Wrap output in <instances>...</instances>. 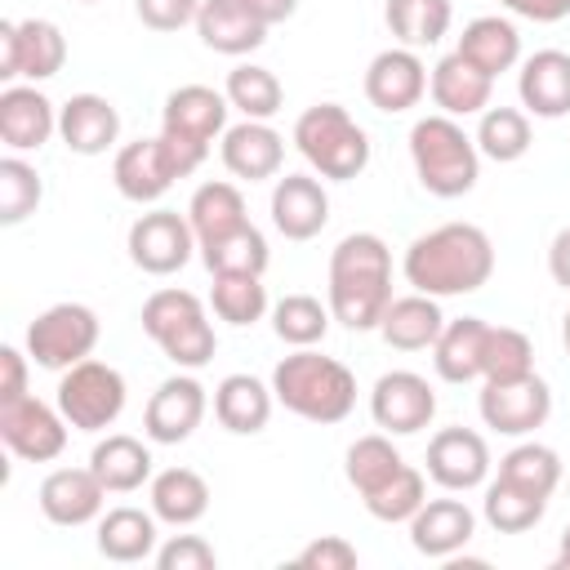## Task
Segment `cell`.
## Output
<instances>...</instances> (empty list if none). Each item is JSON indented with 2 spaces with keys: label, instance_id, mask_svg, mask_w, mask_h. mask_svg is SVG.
Segmentation results:
<instances>
[{
  "label": "cell",
  "instance_id": "681fc988",
  "mask_svg": "<svg viewBox=\"0 0 570 570\" xmlns=\"http://www.w3.org/2000/svg\"><path fill=\"white\" fill-rule=\"evenodd\" d=\"M294 566H303V570H352L356 566V548L343 534H321L294 557Z\"/></svg>",
  "mask_w": 570,
  "mask_h": 570
},
{
  "label": "cell",
  "instance_id": "8fae6325",
  "mask_svg": "<svg viewBox=\"0 0 570 570\" xmlns=\"http://www.w3.org/2000/svg\"><path fill=\"white\" fill-rule=\"evenodd\" d=\"M67 419L62 410L36 401L31 392L18 396V401H0V441L27 459V463H49L67 450Z\"/></svg>",
  "mask_w": 570,
  "mask_h": 570
},
{
  "label": "cell",
  "instance_id": "60d3db41",
  "mask_svg": "<svg viewBox=\"0 0 570 570\" xmlns=\"http://www.w3.org/2000/svg\"><path fill=\"white\" fill-rule=\"evenodd\" d=\"M530 116L517 111V107H485L481 111V125H476V151L499 160V165H512L530 151Z\"/></svg>",
  "mask_w": 570,
  "mask_h": 570
},
{
  "label": "cell",
  "instance_id": "9a60e30c",
  "mask_svg": "<svg viewBox=\"0 0 570 570\" xmlns=\"http://www.w3.org/2000/svg\"><path fill=\"white\" fill-rule=\"evenodd\" d=\"M423 94H428V67H423L419 49L396 45V49H383V53L370 58V67H365V98H370V107L396 116V111L419 107Z\"/></svg>",
  "mask_w": 570,
  "mask_h": 570
},
{
  "label": "cell",
  "instance_id": "ab89813d",
  "mask_svg": "<svg viewBox=\"0 0 570 570\" xmlns=\"http://www.w3.org/2000/svg\"><path fill=\"white\" fill-rule=\"evenodd\" d=\"M227 102L245 116V120H272L285 102V89L276 80V71L258 67V62H240L227 71V85H223Z\"/></svg>",
  "mask_w": 570,
  "mask_h": 570
},
{
  "label": "cell",
  "instance_id": "f6af8a7d",
  "mask_svg": "<svg viewBox=\"0 0 570 570\" xmlns=\"http://www.w3.org/2000/svg\"><path fill=\"white\" fill-rule=\"evenodd\" d=\"M45 200V183L36 174V165H27L22 156H4L0 160V223L18 227L27 223Z\"/></svg>",
  "mask_w": 570,
  "mask_h": 570
},
{
  "label": "cell",
  "instance_id": "cb8c5ba5",
  "mask_svg": "<svg viewBox=\"0 0 570 570\" xmlns=\"http://www.w3.org/2000/svg\"><path fill=\"white\" fill-rule=\"evenodd\" d=\"M223 165L227 174L245 178V183H263L276 178L285 165V138L267 125V120H240L223 134Z\"/></svg>",
  "mask_w": 570,
  "mask_h": 570
},
{
  "label": "cell",
  "instance_id": "f1b7e54d",
  "mask_svg": "<svg viewBox=\"0 0 570 570\" xmlns=\"http://www.w3.org/2000/svg\"><path fill=\"white\" fill-rule=\"evenodd\" d=\"M445 330V316H441V303L432 294H405V298H392L383 321H379V334L387 347L396 352H423L436 343V334Z\"/></svg>",
  "mask_w": 570,
  "mask_h": 570
},
{
  "label": "cell",
  "instance_id": "f5cc1de1",
  "mask_svg": "<svg viewBox=\"0 0 570 570\" xmlns=\"http://www.w3.org/2000/svg\"><path fill=\"white\" fill-rule=\"evenodd\" d=\"M508 13L530 18V22H561L570 18V0H499Z\"/></svg>",
  "mask_w": 570,
  "mask_h": 570
},
{
  "label": "cell",
  "instance_id": "5b68a950",
  "mask_svg": "<svg viewBox=\"0 0 570 570\" xmlns=\"http://www.w3.org/2000/svg\"><path fill=\"white\" fill-rule=\"evenodd\" d=\"M294 147L330 183H347V178L365 174V165H370V134L338 102L307 107L294 120Z\"/></svg>",
  "mask_w": 570,
  "mask_h": 570
},
{
  "label": "cell",
  "instance_id": "8d00e7d4",
  "mask_svg": "<svg viewBox=\"0 0 570 570\" xmlns=\"http://www.w3.org/2000/svg\"><path fill=\"white\" fill-rule=\"evenodd\" d=\"M383 18H387V31L405 49H428V45H436L450 31L454 4L450 0H387Z\"/></svg>",
  "mask_w": 570,
  "mask_h": 570
},
{
  "label": "cell",
  "instance_id": "ba28073f",
  "mask_svg": "<svg viewBox=\"0 0 570 570\" xmlns=\"http://www.w3.org/2000/svg\"><path fill=\"white\" fill-rule=\"evenodd\" d=\"M98 312L85 303H53L27 325V356L40 370H71L98 347Z\"/></svg>",
  "mask_w": 570,
  "mask_h": 570
},
{
  "label": "cell",
  "instance_id": "5bb4252c",
  "mask_svg": "<svg viewBox=\"0 0 570 570\" xmlns=\"http://www.w3.org/2000/svg\"><path fill=\"white\" fill-rule=\"evenodd\" d=\"M174 178H183V174H178V165H174V156H169V142H165L160 134H156V138L125 142V147L116 151V160H111V183H116V191H120L125 200H134V205L160 200V196L174 187Z\"/></svg>",
  "mask_w": 570,
  "mask_h": 570
},
{
  "label": "cell",
  "instance_id": "30bf717a",
  "mask_svg": "<svg viewBox=\"0 0 570 570\" xmlns=\"http://www.w3.org/2000/svg\"><path fill=\"white\" fill-rule=\"evenodd\" d=\"M191 249H200V245H196L187 214H178V209L138 214L129 227V258L147 276H174L178 267H187Z\"/></svg>",
  "mask_w": 570,
  "mask_h": 570
},
{
  "label": "cell",
  "instance_id": "44dd1931",
  "mask_svg": "<svg viewBox=\"0 0 570 570\" xmlns=\"http://www.w3.org/2000/svg\"><path fill=\"white\" fill-rule=\"evenodd\" d=\"M227 94L209 89V85H183L165 98V111H160V129L174 134V138H187V142H200L209 147L218 134H227Z\"/></svg>",
  "mask_w": 570,
  "mask_h": 570
},
{
  "label": "cell",
  "instance_id": "2e32d148",
  "mask_svg": "<svg viewBox=\"0 0 570 570\" xmlns=\"http://www.w3.org/2000/svg\"><path fill=\"white\" fill-rule=\"evenodd\" d=\"M205 405H209V401H205V387H200L191 374L165 379V383L151 392L147 410H142V432H147V441H156V445H178V441H187V436L200 428Z\"/></svg>",
  "mask_w": 570,
  "mask_h": 570
},
{
  "label": "cell",
  "instance_id": "4fadbf2b",
  "mask_svg": "<svg viewBox=\"0 0 570 570\" xmlns=\"http://www.w3.org/2000/svg\"><path fill=\"white\" fill-rule=\"evenodd\" d=\"M476 405H481L485 428H494L503 436H525V432L548 423L552 392L539 374H525V379H512V383H485Z\"/></svg>",
  "mask_w": 570,
  "mask_h": 570
},
{
  "label": "cell",
  "instance_id": "c3c4849f",
  "mask_svg": "<svg viewBox=\"0 0 570 570\" xmlns=\"http://www.w3.org/2000/svg\"><path fill=\"white\" fill-rule=\"evenodd\" d=\"M156 566L160 570H214L218 566V552L200 534H174L169 543L156 548Z\"/></svg>",
  "mask_w": 570,
  "mask_h": 570
},
{
  "label": "cell",
  "instance_id": "484cf974",
  "mask_svg": "<svg viewBox=\"0 0 570 570\" xmlns=\"http://www.w3.org/2000/svg\"><path fill=\"white\" fill-rule=\"evenodd\" d=\"M196 36H200L205 49L227 53V58H240V53H254L267 40V27L240 0H200Z\"/></svg>",
  "mask_w": 570,
  "mask_h": 570
},
{
  "label": "cell",
  "instance_id": "6da1fadb",
  "mask_svg": "<svg viewBox=\"0 0 570 570\" xmlns=\"http://www.w3.org/2000/svg\"><path fill=\"white\" fill-rule=\"evenodd\" d=\"M401 272L419 294L432 298L476 294L494 276V245L476 223H441L410 240Z\"/></svg>",
  "mask_w": 570,
  "mask_h": 570
},
{
  "label": "cell",
  "instance_id": "db71d44e",
  "mask_svg": "<svg viewBox=\"0 0 570 570\" xmlns=\"http://www.w3.org/2000/svg\"><path fill=\"white\" fill-rule=\"evenodd\" d=\"M548 272H552V281L561 289H570V227H561L552 236V245H548Z\"/></svg>",
  "mask_w": 570,
  "mask_h": 570
},
{
  "label": "cell",
  "instance_id": "ee69618b",
  "mask_svg": "<svg viewBox=\"0 0 570 570\" xmlns=\"http://www.w3.org/2000/svg\"><path fill=\"white\" fill-rule=\"evenodd\" d=\"M209 303H214V316L218 321H227V325H254L267 312V285H263V276L227 272V276H214Z\"/></svg>",
  "mask_w": 570,
  "mask_h": 570
},
{
  "label": "cell",
  "instance_id": "f35d334b",
  "mask_svg": "<svg viewBox=\"0 0 570 570\" xmlns=\"http://www.w3.org/2000/svg\"><path fill=\"white\" fill-rule=\"evenodd\" d=\"M401 468H405V459H401V450L392 445L387 432L356 436V441L347 445V463H343V472H347V481H352V490H356L361 499L374 494L379 485H387Z\"/></svg>",
  "mask_w": 570,
  "mask_h": 570
},
{
  "label": "cell",
  "instance_id": "4dcf8cb0",
  "mask_svg": "<svg viewBox=\"0 0 570 570\" xmlns=\"http://www.w3.org/2000/svg\"><path fill=\"white\" fill-rule=\"evenodd\" d=\"M485 321L481 316H459L445 321V330L432 343V365L445 383H472L481 379V352H485Z\"/></svg>",
  "mask_w": 570,
  "mask_h": 570
},
{
  "label": "cell",
  "instance_id": "bcb514c9",
  "mask_svg": "<svg viewBox=\"0 0 570 570\" xmlns=\"http://www.w3.org/2000/svg\"><path fill=\"white\" fill-rule=\"evenodd\" d=\"M499 476L525 485V490H539L552 499V490L561 485V459L552 445H539V441H521L512 445L503 459H499Z\"/></svg>",
  "mask_w": 570,
  "mask_h": 570
},
{
  "label": "cell",
  "instance_id": "83f0119b",
  "mask_svg": "<svg viewBox=\"0 0 570 570\" xmlns=\"http://www.w3.org/2000/svg\"><path fill=\"white\" fill-rule=\"evenodd\" d=\"M272 401L276 392L254 379V374H227L218 387H214V419L232 432V436H254L267 428L272 419Z\"/></svg>",
  "mask_w": 570,
  "mask_h": 570
},
{
  "label": "cell",
  "instance_id": "b9f144b4",
  "mask_svg": "<svg viewBox=\"0 0 570 570\" xmlns=\"http://www.w3.org/2000/svg\"><path fill=\"white\" fill-rule=\"evenodd\" d=\"M330 321H334L330 303H321V298H312V294H285V298L272 307V330H276V338L289 343V347H312V343H321L325 330H330Z\"/></svg>",
  "mask_w": 570,
  "mask_h": 570
},
{
  "label": "cell",
  "instance_id": "6f0895ef",
  "mask_svg": "<svg viewBox=\"0 0 570 570\" xmlns=\"http://www.w3.org/2000/svg\"><path fill=\"white\" fill-rule=\"evenodd\" d=\"M561 347H566V356H570V312L561 316Z\"/></svg>",
  "mask_w": 570,
  "mask_h": 570
},
{
  "label": "cell",
  "instance_id": "d4e9b609",
  "mask_svg": "<svg viewBox=\"0 0 570 570\" xmlns=\"http://www.w3.org/2000/svg\"><path fill=\"white\" fill-rule=\"evenodd\" d=\"M521 107L534 111L539 120H557L570 111V53L561 49H539L521 62L517 76Z\"/></svg>",
  "mask_w": 570,
  "mask_h": 570
},
{
  "label": "cell",
  "instance_id": "680465c9",
  "mask_svg": "<svg viewBox=\"0 0 570 570\" xmlns=\"http://www.w3.org/2000/svg\"><path fill=\"white\" fill-rule=\"evenodd\" d=\"M80 4H94V0H80Z\"/></svg>",
  "mask_w": 570,
  "mask_h": 570
},
{
  "label": "cell",
  "instance_id": "52a82bcc",
  "mask_svg": "<svg viewBox=\"0 0 570 570\" xmlns=\"http://www.w3.org/2000/svg\"><path fill=\"white\" fill-rule=\"evenodd\" d=\"M125 374L107 361H76L71 370H62L58 379V410L76 432H102L120 419L125 410Z\"/></svg>",
  "mask_w": 570,
  "mask_h": 570
},
{
  "label": "cell",
  "instance_id": "277c9868",
  "mask_svg": "<svg viewBox=\"0 0 570 570\" xmlns=\"http://www.w3.org/2000/svg\"><path fill=\"white\" fill-rule=\"evenodd\" d=\"M410 160H414V174L423 183V191L441 196V200H454V196H468L481 178V151H476V138L463 134V125L454 116H423L414 120L410 129Z\"/></svg>",
  "mask_w": 570,
  "mask_h": 570
},
{
  "label": "cell",
  "instance_id": "d6a6232c",
  "mask_svg": "<svg viewBox=\"0 0 570 570\" xmlns=\"http://www.w3.org/2000/svg\"><path fill=\"white\" fill-rule=\"evenodd\" d=\"M151 512L156 521H169V525H196L205 512H209V485L196 468H165L151 476Z\"/></svg>",
  "mask_w": 570,
  "mask_h": 570
},
{
  "label": "cell",
  "instance_id": "74e56055",
  "mask_svg": "<svg viewBox=\"0 0 570 570\" xmlns=\"http://www.w3.org/2000/svg\"><path fill=\"white\" fill-rule=\"evenodd\" d=\"M481 512H485V521H490L499 534H521V530H530V525L543 521L548 494L525 490V485H517V481H508V476H494V481L485 485Z\"/></svg>",
  "mask_w": 570,
  "mask_h": 570
},
{
  "label": "cell",
  "instance_id": "d590c367",
  "mask_svg": "<svg viewBox=\"0 0 570 570\" xmlns=\"http://www.w3.org/2000/svg\"><path fill=\"white\" fill-rule=\"evenodd\" d=\"M187 223L196 232V245L200 240H214V236H223V232H232L240 223H249L240 187L236 183H223V178L218 183H200L191 191V200H187Z\"/></svg>",
  "mask_w": 570,
  "mask_h": 570
},
{
  "label": "cell",
  "instance_id": "f907efd6",
  "mask_svg": "<svg viewBox=\"0 0 570 570\" xmlns=\"http://www.w3.org/2000/svg\"><path fill=\"white\" fill-rule=\"evenodd\" d=\"M134 9L142 18V27H151V31H178V27L196 22L200 0H138Z\"/></svg>",
  "mask_w": 570,
  "mask_h": 570
},
{
  "label": "cell",
  "instance_id": "603a6c76",
  "mask_svg": "<svg viewBox=\"0 0 570 570\" xmlns=\"http://www.w3.org/2000/svg\"><path fill=\"white\" fill-rule=\"evenodd\" d=\"M58 138L76 156H102L120 138V111L102 94H71L58 107Z\"/></svg>",
  "mask_w": 570,
  "mask_h": 570
},
{
  "label": "cell",
  "instance_id": "11a10c76",
  "mask_svg": "<svg viewBox=\"0 0 570 570\" xmlns=\"http://www.w3.org/2000/svg\"><path fill=\"white\" fill-rule=\"evenodd\" d=\"M263 27H276V22H285V18H294V9H298V0H240Z\"/></svg>",
  "mask_w": 570,
  "mask_h": 570
},
{
  "label": "cell",
  "instance_id": "9f6ffc18",
  "mask_svg": "<svg viewBox=\"0 0 570 570\" xmlns=\"http://www.w3.org/2000/svg\"><path fill=\"white\" fill-rule=\"evenodd\" d=\"M557 566H561V570H570V525L561 530V548H557Z\"/></svg>",
  "mask_w": 570,
  "mask_h": 570
},
{
  "label": "cell",
  "instance_id": "9c48e42d",
  "mask_svg": "<svg viewBox=\"0 0 570 570\" xmlns=\"http://www.w3.org/2000/svg\"><path fill=\"white\" fill-rule=\"evenodd\" d=\"M67 62V36L49 18L0 22V80H49Z\"/></svg>",
  "mask_w": 570,
  "mask_h": 570
},
{
  "label": "cell",
  "instance_id": "3957f363",
  "mask_svg": "<svg viewBox=\"0 0 570 570\" xmlns=\"http://www.w3.org/2000/svg\"><path fill=\"white\" fill-rule=\"evenodd\" d=\"M272 392L276 401L307 419V423H343L356 410V374L334 361L321 356L312 347H294L276 370H272Z\"/></svg>",
  "mask_w": 570,
  "mask_h": 570
},
{
  "label": "cell",
  "instance_id": "d6986e66",
  "mask_svg": "<svg viewBox=\"0 0 570 570\" xmlns=\"http://www.w3.org/2000/svg\"><path fill=\"white\" fill-rule=\"evenodd\" d=\"M36 499L53 525H89L107 503V485L98 481L94 468H53L40 481Z\"/></svg>",
  "mask_w": 570,
  "mask_h": 570
},
{
  "label": "cell",
  "instance_id": "f546056e",
  "mask_svg": "<svg viewBox=\"0 0 570 570\" xmlns=\"http://www.w3.org/2000/svg\"><path fill=\"white\" fill-rule=\"evenodd\" d=\"M459 53H463L476 71H485V76L494 80V76H503V71L517 67V58H521V36H517V27H512L508 18L481 13V18H472V22L463 27Z\"/></svg>",
  "mask_w": 570,
  "mask_h": 570
},
{
  "label": "cell",
  "instance_id": "ffe728a7",
  "mask_svg": "<svg viewBox=\"0 0 570 570\" xmlns=\"http://www.w3.org/2000/svg\"><path fill=\"white\" fill-rule=\"evenodd\" d=\"M476 534V512L463 499H428L414 517H410V543L423 557L450 561L454 552H463Z\"/></svg>",
  "mask_w": 570,
  "mask_h": 570
},
{
  "label": "cell",
  "instance_id": "836d02e7",
  "mask_svg": "<svg viewBox=\"0 0 570 570\" xmlns=\"http://www.w3.org/2000/svg\"><path fill=\"white\" fill-rule=\"evenodd\" d=\"M98 552L120 566L156 557V512L111 508L107 517H98Z\"/></svg>",
  "mask_w": 570,
  "mask_h": 570
},
{
  "label": "cell",
  "instance_id": "1f68e13d",
  "mask_svg": "<svg viewBox=\"0 0 570 570\" xmlns=\"http://www.w3.org/2000/svg\"><path fill=\"white\" fill-rule=\"evenodd\" d=\"M89 468L98 472L107 494H134L142 490V481H151V450L129 432H111L107 441L94 445Z\"/></svg>",
  "mask_w": 570,
  "mask_h": 570
},
{
  "label": "cell",
  "instance_id": "7a4b0ae2",
  "mask_svg": "<svg viewBox=\"0 0 570 570\" xmlns=\"http://www.w3.org/2000/svg\"><path fill=\"white\" fill-rule=\"evenodd\" d=\"M392 303V249L374 232H352L330 249V312L347 330H379Z\"/></svg>",
  "mask_w": 570,
  "mask_h": 570
},
{
  "label": "cell",
  "instance_id": "ac0fdd59",
  "mask_svg": "<svg viewBox=\"0 0 570 570\" xmlns=\"http://www.w3.org/2000/svg\"><path fill=\"white\" fill-rule=\"evenodd\" d=\"M330 223V196L312 174H285L272 187V227L285 240H312Z\"/></svg>",
  "mask_w": 570,
  "mask_h": 570
},
{
  "label": "cell",
  "instance_id": "e575fe53",
  "mask_svg": "<svg viewBox=\"0 0 570 570\" xmlns=\"http://www.w3.org/2000/svg\"><path fill=\"white\" fill-rule=\"evenodd\" d=\"M200 258L209 267V276H227V272H245V276H263L267 272V236L254 223H240L214 240H200Z\"/></svg>",
  "mask_w": 570,
  "mask_h": 570
},
{
  "label": "cell",
  "instance_id": "7402d4cb",
  "mask_svg": "<svg viewBox=\"0 0 570 570\" xmlns=\"http://www.w3.org/2000/svg\"><path fill=\"white\" fill-rule=\"evenodd\" d=\"M58 134V107L36 85H9L0 94V138L9 151H40Z\"/></svg>",
  "mask_w": 570,
  "mask_h": 570
},
{
  "label": "cell",
  "instance_id": "e0dca14e",
  "mask_svg": "<svg viewBox=\"0 0 570 570\" xmlns=\"http://www.w3.org/2000/svg\"><path fill=\"white\" fill-rule=\"evenodd\" d=\"M428 476L441 490H476L490 476V445L472 428H441L428 441Z\"/></svg>",
  "mask_w": 570,
  "mask_h": 570
},
{
  "label": "cell",
  "instance_id": "816d5d0a",
  "mask_svg": "<svg viewBox=\"0 0 570 570\" xmlns=\"http://www.w3.org/2000/svg\"><path fill=\"white\" fill-rule=\"evenodd\" d=\"M0 374H4V383H0V401H18V396H27V356H22L18 347H0Z\"/></svg>",
  "mask_w": 570,
  "mask_h": 570
},
{
  "label": "cell",
  "instance_id": "7dc6e473",
  "mask_svg": "<svg viewBox=\"0 0 570 570\" xmlns=\"http://www.w3.org/2000/svg\"><path fill=\"white\" fill-rule=\"evenodd\" d=\"M428 503V485H423V472L419 468H401L387 485H379L374 494H365V512L374 517V521H410L419 508Z\"/></svg>",
  "mask_w": 570,
  "mask_h": 570
},
{
  "label": "cell",
  "instance_id": "7bdbcfd3",
  "mask_svg": "<svg viewBox=\"0 0 570 570\" xmlns=\"http://www.w3.org/2000/svg\"><path fill=\"white\" fill-rule=\"evenodd\" d=\"M534 374V347L521 330L512 325H490L485 330V352H481V379L485 383H512Z\"/></svg>",
  "mask_w": 570,
  "mask_h": 570
},
{
  "label": "cell",
  "instance_id": "8992f818",
  "mask_svg": "<svg viewBox=\"0 0 570 570\" xmlns=\"http://www.w3.org/2000/svg\"><path fill=\"white\" fill-rule=\"evenodd\" d=\"M142 330L178 370H200L218 352L205 303L191 289H156L142 303Z\"/></svg>",
  "mask_w": 570,
  "mask_h": 570
},
{
  "label": "cell",
  "instance_id": "4316f807",
  "mask_svg": "<svg viewBox=\"0 0 570 570\" xmlns=\"http://www.w3.org/2000/svg\"><path fill=\"white\" fill-rule=\"evenodd\" d=\"M428 89H432V102L441 107V116H476L490 107V89L494 80L485 71H476L459 49L445 53L432 76H428Z\"/></svg>",
  "mask_w": 570,
  "mask_h": 570
},
{
  "label": "cell",
  "instance_id": "7c38bea8",
  "mask_svg": "<svg viewBox=\"0 0 570 570\" xmlns=\"http://www.w3.org/2000/svg\"><path fill=\"white\" fill-rule=\"evenodd\" d=\"M370 414L374 423L387 432V436H410V432H423L436 414V392L423 374L414 370H392L374 383L370 392Z\"/></svg>",
  "mask_w": 570,
  "mask_h": 570
}]
</instances>
